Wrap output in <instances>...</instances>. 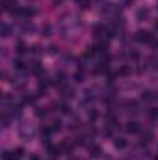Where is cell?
I'll return each instance as SVG.
<instances>
[{
  "label": "cell",
  "instance_id": "3",
  "mask_svg": "<svg viewBox=\"0 0 158 160\" xmlns=\"http://www.w3.org/2000/svg\"><path fill=\"white\" fill-rule=\"evenodd\" d=\"M134 38H136V41H140V43H151V41L155 39V36L151 32H145V30H140Z\"/></svg>",
  "mask_w": 158,
  "mask_h": 160
},
{
  "label": "cell",
  "instance_id": "5",
  "mask_svg": "<svg viewBox=\"0 0 158 160\" xmlns=\"http://www.w3.org/2000/svg\"><path fill=\"white\" fill-rule=\"evenodd\" d=\"M125 128H126V132H128V134H138V132H141V127H140V123H138V121H128Z\"/></svg>",
  "mask_w": 158,
  "mask_h": 160
},
{
  "label": "cell",
  "instance_id": "14",
  "mask_svg": "<svg viewBox=\"0 0 158 160\" xmlns=\"http://www.w3.org/2000/svg\"><path fill=\"white\" fill-rule=\"evenodd\" d=\"M11 36V28H9V24H2V38H9Z\"/></svg>",
  "mask_w": 158,
  "mask_h": 160
},
{
  "label": "cell",
  "instance_id": "8",
  "mask_svg": "<svg viewBox=\"0 0 158 160\" xmlns=\"http://www.w3.org/2000/svg\"><path fill=\"white\" fill-rule=\"evenodd\" d=\"M136 19L141 21V22L143 21H149V9L147 8H138L136 9Z\"/></svg>",
  "mask_w": 158,
  "mask_h": 160
},
{
  "label": "cell",
  "instance_id": "9",
  "mask_svg": "<svg viewBox=\"0 0 158 160\" xmlns=\"http://www.w3.org/2000/svg\"><path fill=\"white\" fill-rule=\"evenodd\" d=\"M140 136H141V143H143V145L151 143V142H153V138H155V134H153L151 130H143V132H140Z\"/></svg>",
  "mask_w": 158,
  "mask_h": 160
},
{
  "label": "cell",
  "instance_id": "22",
  "mask_svg": "<svg viewBox=\"0 0 158 160\" xmlns=\"http://www.w3.org/2000/svg\"><path fill=\"white\" fill-rule=\"evenodd\" d=\"M89 119H91V121L97 119V110H93V108H91V112H89Z\"/></svg>",
  "mask_w": 158,
  "mask_h": 160
},
{
  "label": "cell",
  "instance_id": "15",
  "mask_svg": "<svg viewBox=\"0 0 158 160\" xmlns=\"http://www.w3.org/2000/svg\"><path fill=\"white\" fill-rule=\"evenodd\" d=\"M50 128H52V132H56V130H60V128H62V121L54 119L52 123H50Z\"/></svg>",
  "mask_w": 158,
  "mask_h": 160
},
{
  "label": "cell",
  "instance_id": "6",
  "mask_svg": "<svg viewBox=\"0 0 158 160\" xmlns=\"http://www.w3.org/2000/svg\"><path fill=\"white\" fill-rule=\"evenodd\" d=\"M87 153H89V157L99 158V157L102 155V149H101L99 145H95V143H89V145H87Z\"/></svg>",
  "mask_w": 158,
  "mask_h": 160
},
{
  "label": "cell",
  "instance_id": "25",
  "mask_svg": "<svg viewBox=\"0 0 158 160\" xmlns=\"http://www.w3.org/2000/svg\"><path fill=\"white\" fill-rule=\"evenodd\" d=\"M30 160H39V158H37L36 155H32V157H30Z\"/></svg>",
  "mask_w": 158,
  "mask_h": 160
},
{
  "label": "cell",
  "instance_id": "12",
  "mask_svg": "<svg viewBox=\"0 0 158 160\" xmlns=\"http://www.w3.org/2000/svg\"><path fill=\"white\" fill-rule=\"evenodd\" d=\"M141 99H143L145 102H153L156 97H155V93H153V91H143V97H141Z\"/></svg>",
  "mask_w": 158,
  "mask_h": 160
},
{
  "label": "cell",
  "instance_id": "2",
  "mask_svg": "<svg viewBox=\"0 0 158 160\" xmlns=\"http://www.w3.org/2000/svg\"><path fill=\"white\" fill-rule=\"evenodd\" d=\"M19 136L22 138V140H26V142H30L34 136H36V128L30 125V123H22L21 127H19Z\"/></svg>",
  "mask_w": 158,
  "mask_h": 160
},
{
  "label": "cell",
  "instance_id": "23",
  "mask_svg": "<svg viewBox=\"0 0 158 160\" xmlns=\"http://www.w3.org/2000/svg\"><path fill=\"white\" fill-rule=\"evenodd\" d=\"M75 82H84V75L82 73H77L75 75Z\"/></svg>",
  "mask_w": 158,
  "mask_h": 160
},
{
  "label": "cell",
  "instance_id": "16",
  "mask_svg": "<svg viewBox=\"0 0 158 160\" xmlns=\"http://www.w3.org/2000/svg\"><path fill=\"white\" fill-rule=\"evenodd\" d=\"M149 118L153 121H158V108H151L149 110Z\"/></svg>",
  "mask_w": 158,
  "mask_h": 160
},
{
  "label": "cell",
  "instance_id": "7",
  "mask_svg": "<svg viewBox=\"0 0 158 160\" xmlns=\"http://www.w3.org/2000/svg\"><path fill=\"white\" fill-rule=\"evenodd\" d=\"M54 84H56L60 89H63V88L67 86V77H65V73H58V75L54 77Z\"/></svg>",
  "mask_w": 158,
  "mask_h": 160
},
{
  "label": "cell",
  "instance_id": "4",
  "mask_svg": "<svg viewBox=\"0 0 158 160\" xmlns=\"http://www.w3.org/2000/svg\"><path fill=\"white\" fill-rule=\"evenodd\" d=\"M22 157V149H13V151H6L4 155H2V158L4 160H19Z\"/></svg>",
  "mask_w": 158,
  "mask_h": 160
},
{
  "label": "cell",
  "instance_id": "11",
  "mask_svg": "<svg viewBox=\"0 0 158 160\" xmlns=\"http://www.w3.org/2000/svg\"><path fill=\"white\" fill-rule=\"evenodd\" d=\"M30 73H34V75H41V63L39 62H32V63H30Z\"/></svg>",
  "mask_w": 158,
  "mask_h": 160
},
{
  "label": "cell",
  "instance_id": "13",
  "mask_svg": "<svg viewBox=\"0 0 158 160\" xmlns=\"http://www.w3.org/2000/svg\"><path fill=\"white\" fill-rule=\"evenodd\" d=\"M114 145H116L117 149H125V147H126V140H125V138H116V140H114Z\"/></svg>",
  "mask_w": 158,
  "mask_h": 160
},
{
  "label": "cell",
  "instance_id": "19",
  "mask_svg": "<svg viewBox=\"0 0 158 160\" xmlns=\"http://www.w3.org/2000/svg\"><path fill=\"white\" fill-rule=\"evenodd\" d=\"M34 101H36V97H34V95H26V97L22 99V102H26V104H32Z\"/></svg>",
  "mask_w": 158,
  "mask_h": 160
},
{
  "label": "cell",
  "instance_id": "1",
  "mask_svg": "<svg viewBox=\"0 0 158 160\" xmlns=\"http://www.w3.org/2000/svg\"><path fill=\"white\" fill-rule=\"evenodd\" d=\"M80 28H82V22H80V19H77V17H69L67 15V17H63L60 21V34H62L63 39H71L73 36L77 38Z\"/></svg>",
  "mask_w": 158,
  "mask_h": 160
},
{
  "label": "cell",
  "instance_id": "24",
  "mask_svg": "<svg viewBox=\"0 0 158 160\" xmlns=\"http://www.w3.org/2000/svg\"><path fill=\"white\" fill-rule=\"evenodd\" d=\"M43 36H50V26H43Z\"/></svg>",
  "mask_w": 158,
  "mask_h": 160
},
{
  "label": "cell",
  "instance_id": "10",
  "mask_svg": "<svg viewBox=\"0 0 158 160\" xmlns=\"http://www.w3.org/2000/svg\"><path fill=\"white\" fill-rule=\"evenodd\" d=\"M37 86H39V93H43V91L50 86V78H48V77H43V75H39V82H37Z\"/></svg>",
  "mask_w": 158,
  "mask_h": 160
},
{
  "label": "cell",
  "instance_id": "20",
  "mask_svg": "<svg viewBox=\"0 0 158 160\" xmlns=\"http://www.w3.org/2000/svg\"><path fill=\"white\" fill-rule=\"evenodd\" d=\"M17 52H19V54H24V52H26V47H24L22 43H19V45H17Z\"/></svg>",
  "mask_w": 158,
  "mask_h": 160
},
{
  "label": "cell",
  "instance_id": "17",
  "mask_svg": "<svg viewBox=\"0 0 158 160\" xmlns=\"http://www.w3.org/2000/svg\"><path fill=\"white\" fill-rule=\"evenodd\" d=\"M36 114H37V118H43V116H47V114H48V108H37V110H36Z\"/></svg>",
  "mask_w": 158,
  "mask_h": 160
},
{
  "label": "cell",
  "instance_id": "21",
  "mask_svg": "<svg viewBox=\"0 0 158 160\" xmlns=\"http://www.w3.org/2000/svg\"><path fill=\"white\" fill-rule=\"evenodd\" d=\"M119 75L126 77V75H130V69H128V67H121V69H119Z\"/></svg>",
  "mask_w": 158,
  "mask_h": 160
},
{
  "label": "cell",
  "instance_id": "18",
  "mask_svg": "<svg viewBox=\"0 0 158 160\" xmlns=\"http://www.w3.org/2000/svg\"><path fill=\"white\" fill-rule=\"evenodd\" d=\"M13 67H15L17 71H22V69H24V63H22L21 60H17V62H13Z\"/></svg>",
  "mask_w": 158,
  "mask_h": 160
}]
</instances>
